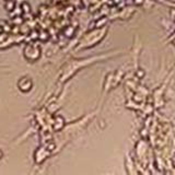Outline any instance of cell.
<instances>
[{"label":"cell","mask_w":175,"mask_h":175,"mask_svg":"<svg viewBox=\"0 0 175 175\" xmlns=\"http://www.w3.org/2000/svg\"><path fill=\"white\" fill-rule=\"evenodd\" d=\"M19 85H20V89L22 90V91H29L32 86V82L25 78V79H23L22 81H20Z\"/></svg>","instance_id":"1"},{"label":"cell","mask_w":175,"mask_h":175,"mask_svg":"<svg viewBox=\"0 0 175 175\" xmlns=\"http://www.w3.org/2000/svg\"><path fill=\"white\" fill-rule=\"evenodd\" d=\"M5 7H6V9H7L8 11L14 10V1H13V0H7Z\"/></svg>","instance_id":"2"},{"label":"cell","mask_w":175,"mask_h":175,"mask_svg":"<svg viewBox=\"0 0 175 175\" xmlns=\"http://www.w3.org/2000/svg\"><path fill=\"white\" fill-rule=\"evenodd\" d=\"M22 9H23V11L25 12V13H28V12H30V6L28 4H22Z\"/></svg>","instance_id":"3"},{"label":"cell","mask_w":175,"mask_h":175,"mask_svg":"<svg viewBox=\"0 0 175 175\" xmlns=\"http://www.w3.org/2000/svg\"><path fill=\"white\" fill-rule=\"evenodd\" d=\"M1 156H2V152L0 151V158H1Z\"/></svg>","instance_id":"4"},{"label":"cell","mask_w":175,"mask_h":175,"mask_svg":"<svg viewBox=\"0 0 175 175\" xmlns=\"http://www.w3.org/2000/svg\"><path fill=\"white\" fill-rule=\"evenodd\" d=\"M1 32H2V29H1V28H0V34H1Z\"/></svg>","instance_id":"5"}]
</instances>
